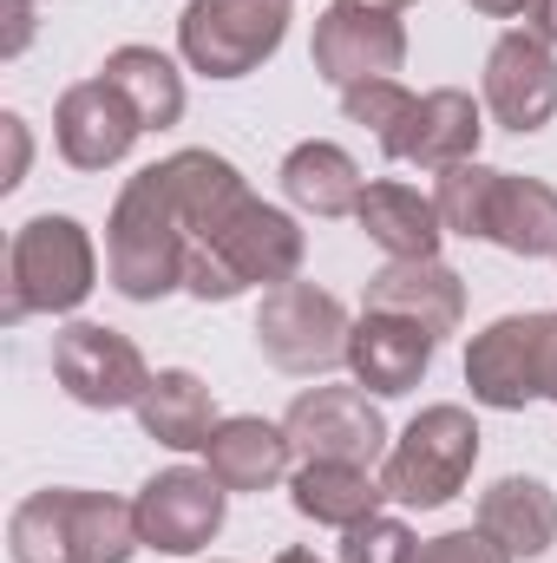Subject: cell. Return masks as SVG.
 <instances>
[{"label":"cell","mask_w":557,"mask_h":563,"mask_svg":"<svg viewBox=\"0 0 557 563\" xmlns=\"http://www.w3.org/2000/svg\"><path fill=\"white\" fill-rule=\"evenodd\" d=\"M250 197L243 170L217 151H171L125 177L112 223H106V276L125 301H164L184 288L190 250L230 217V203Z\"/></svg>","instance_id":"1"},{"label":"cell","mask_w":557,"mask_h":563,"mask_svg":"<svg viewBox=\"0 0 557 563\" xmlns=\"http://www.w3.org/2000/svg\"><path fill=\"white\" fill-rule=\"evenodd\" d=\"M302 256H308V236H302V223L288 210L263 203V197H237L230 217L190 250L184 295L237 301L243 288H282V282L302 276Z\"/></svg>","instance_id":"2"},{"label":"cell","mask_w":557,"mask_h":563,"mask_svg":"<svg viewBox=\"0 0 557 563\" xmlns=\"http://www.w3.org/2000/svg\"><path fill=\"white\" fill-rule=\"evenodd\" d=\"M7 551L13 563H132L144 551L139 505L79 485L33 492L7 518Z\"/></svg>","instance_id":"3"},{"label":"cell","mask_w":557,"mask_h":563,"mask_svg":"<svg viewBox=\"0 0 557 563\" xmlns=\"http://www.w3.org/2000/svg\"><path fill=\"white\" fill-rule=\"evenodd\" d=\"M99 288V250L79 217H33L7 243V328L26 314H73Z\"/></svg>","instance_id":"4"},{"label":"cell","mask_w":557,"mask_h":563,"mask_svg":"<svg viewBox=\"0 0 557 563\" xmlns=\"http://www.w3.org/2000/svg\"><path fill=\"white\" fill-rule=\"evenodd\" d=\"M479 465V420L452 400L426 407L419 420H407V432L387 445L381 459V485L394 505H414V511H439L466 492Z\"/></svg>","instance_id":"5"},{"label":"cell","mask_w":557,"mask_h":563,"mask_svg":"<svg viewBox=\"0 0 557 563\" xmlns=\"http://www.w3.org/2000/svg\"><path fill=\"white\" fill-rule=\"evenodd\" d=\"M348 308L315 288V282H282V288H263V308H256V347L276 374H295V380H315V374H335L348 367Z\"/></svg>","instance_id":"6"},{"label":"cell","mask_w":557,"mask_h":563,"mask_svg":"<svg viewBox=\"0 0 557 563\" xmlns=\"http://www.w3.org/2000/svg\"><path fill=\"white\" fill-rule=\"evenodd\" d=\"M288 40V0H190L177 13V53L204 79H250Z\"/></svg>","instance_id":"7"},{"label":"cell","mask_w":557,"mask_h":563,"mask_svg":"<svg viewBox=\"0 0 557 563\" xmlns=\"http://www.w3.org/2000/svg\"><path fill=\"white\" fill-rule=\"evenodd\" d=\"M53 380L86 413H119V407H139L144 400L151 367H144L132 334H119L106 321H66L53 334Z\"/></svg>","instance_id":"8"},{"label":"cell","mask_w":557,"mask_h":563,"mask_svg":"<svg viewBox=\"0 0 557 563\" xmlns=\"http://www.w3.org/2000/svg\"><path fill=\"white\" fill-rule=\"evenodd\" d=\"M315 73L328 86H361V79H394L407 66V26L394 7L374 0H328L315 13Z\"/></svg>","instance_id":"9"},{"label":"cell","mask_w":557,"mask_h":563,"mask_svg":"<svg viewBox=\"0 0 557 563\" xmlns=\"http://www.w3.org/2000/svg\"><path fill=\"white\" fill-rule=\"evenodd\" d=\"M139 505V538L144 551H164V558H197L217 531H223V511H230V492L217 485V472H197V465H171L157 478H144Z\"/></svg>","instance_id":"10"},{"label":"cell","mask_w":557,"mask_h":563,"mask_svg":"<svg viewBox=\"0 0 557 563\" xmlns=\"http://www.w3.org/2000/svg\"><path fill=\"white\" fill-rule=\"evenodd\" d=\"M282 426L302 459H341V465L387 459V420L361 387H308L288 400Z\"/></svg>","instance_id":"11"},{"label":"cell","mask_w":557,"mask_h":563,"mask_svg":"<svg viewBox=\"0 0 557 563\" xmlns=\"http://www.w3.org/2000/svg\"><path fill=\"white\" fill-rule=\"evenodd\" d=\"M485 112L518 139L545 132L557 119V59L538 33L512 26V33L492 40V53H485Z\"/></svg>","instance_id":"12"},{"label":"cell","mask_w":557,"mask_h":563,"mask_svg":"<svg viewBox=\"0 0 557 563\" xmlns=\"http://www.w3.org/2000/svg\"><path fill=\"white\" fill-rule=\"evenodd\" d=\"M144 139V119L125 106L112 79H79L53 106V144L73 170H112L132 144Z\"/></svg>","instance_id":"13"},{"label":"cell","mask_w":557,"mask_h":563,"mask_svg":"<svg viewBox=\"0 0 557 563\" xmlns=\"http://www.w3.org/2000/svg\"><path fill=\"white\" fill-rule=\"evenodd\" d=\"M433 354H439V341L419 321L381 314V308H361V321L348 334V374H354V387H368L381 400L414 394L426 380V367H433Z\"/></svg>","instance_id":"14"},{"label":"cell","mask_w":557,"mask_h":563,"mask_svg":"<svg viewBox=\"0 0 557 563\" xmlns=\"http://www.w3.org/2000/svg\"><path fill=\"white\" fill-rule=\"evenodd\" d=\"M361 308H381V314L419 321L433 341H446V334H459V321H466V282H459V269H446L439 256L387 263V269H374V276H368Z\"/></svg>","instance_id":"15"},{"label":"cell","mask_w":557,"mask_h":563,"mask_svg":"<svg viewBox=\"0 0 557 563\" xmlns=\"http://www.w3.org/2000/svg\"><path fill=\"white\" fill-rule=\"evenodd\" d=\"M466 387L479 407L492 413H525L538 400V374H532V314H499L485 334H472L466 347Z\"/></svg>","instance_id":"16"},{"label":"cell","mask_w":557,"mask_h":563,"mask_svg":"<svg viewBox=\"0 0 557 563\" xmlns=\"http://www.w3.org/2000/svg\"><path fill=\"white\" fill-rule=\"evenodd\" d=\"M288 505H295L308 525H328V531H354V525L381 518V505H387V485L374 478V465L302 459V465L288 472Z\"/></svg>","instance_id":"17"},{"label":"cell","mask_w":557,"mask_h":563,"mask_svg":"<svg viewBox=\"0 0 557 563\" xmlns=\"http://www.w3.org/2000/svg\"><path fill=\"white\" fill-rule=\"evenodd\" d=\"M288 459H295L288 426L256 420V413L223 420L210 432V445H204V472H217L223 492H276L288 478Z\"/></svg>","instance_id":"18"},{"label":"cell","mask_w":557,"mask_h":563,"mask_svg":"<svg viewBox=\"0 0 557 563\" xmlns=\"http://www.w3.org/2000/svg\"><path fill=\"white\" fill-rule=\"evenodd\" d=\"M354 223L368 230V243H381V250H387V263H419V256H439V236H446L439 203H433V197H419L414 184H401V177L368 184V190H361Z\"/></svg>","instance_id":"19"},{"label":"cell","mask_w":557,"mask_h":563,"mask_svg":"<svg viewBox=\"0 0 557 563\" xmlns=\"http://www.w3.org/2000/svg\"><path fill=\"white\" fill-rule=\"evenodd\" d=\"M282 197L302 210V217H321V223H335V217H354L361 210V164L341 151V144L328 139H308L295 144L288 157H282Z\"/></svg>","instance_id":"20"},{"label":"cell","mask_w":557,"mask_h":563,"mask_svg":"<svg viewBox=\"0 0 557 563\" xmlns=\"http://www.w3.org/2000/svg\"><path fill=\"white\" fill-rule=\"evenodd\" d=\"M479 531H485L492 544H505L512 558H545L557 544V492L545 478H525V472L485 485V498H479Z\"/></svg>","instance_id":"21"},{"label":"cell","mask_w":557,"mask_h":563,"mask_svg":"<svg viewBox=\"0 0 557 563\" xmlns=\"http://www.w3.org/2000/svg\"><path fill=\"white\" fill-rule=\"evenodd\" d=\"M144 426V439H157V445H171V452H204L210 445V432H217V400H210V387L190 374V367H164V374H151V387H144V400L132 407Z\"/></svg>","instance_id":"22"},{"label":"cell","mask_w":557,"mask_h":563,"mask_svg":"<svg viewBox=\"0 0 557 563\" xmlns=\"http://www.w3.org/2000/svg\"><path fill=\"white\" fill-rule=\"evenodd\" d=\"M485 243H499L505 256H557V190L538 184V177L499 170Z\"/></svg>","instance_id":"23"},{"label":"cell","mask_w":557,"mask_h":563,"mask_svg":"<svg viewBox=\"0 0 557 563\" xmlns=\"http://www.w3.org/2000/svg\"><path fill=\"white\" fill-rule=\"evenodd\" d=\"M99 79H112L125 92V106L144 119V132H171L184 119V73L157 46H112Z\"/></svg>","instance_id":"24"},{"label":"cell","mask_w":557,"mask_h":563,"mask_svg":"<svg viewBox=\"0 0 557 563\" xmlns=\"http://www.w3.org/2000/svg\"><path fill=\"white\" fill-rule=\"evenodd\" d=\"M479 139H485V106L459 86H439V92L419 99V132L407 164H419V170L466 164V157H479Z\"/></svg>","instance_id":"25"},{"label":"cell","mask_w":557,"mask_h":563,"mask_svg":"<svg viewBox=\"0 0 557 563\" xmlns=\"http://www.w3.org/2000/svg\"><path fill=\"white\" fill-rule=\"evenodd\" d=\"M341 112L354 125H368L374 144L407 164L414 157V132H419V92H407L401 79H361V86H341Z\"/></svg>","instance_id":"26"},{"label":"cell","mask_w":557,"mask_h":563,"mask_svg":"<svg viewBox=\"0 0 557 563\" xmlns=\"http://www.w3.org/2000/svg\"><path fill=\"white\" fill-rule=\"evenodd\" d=\"M492 190H499V170H492V164H479V157L433 170V203H439V223H446L452 236H479V243H485Z\"/></svg>","instance_id":"27"},{"label":"cell","mask_w":557,"mask_h":563,"mask_svg":"<svg viewBox=\"0 0 557 563\" xmlns=\"http://www.w3.org/2000/svg\"><path fill=\"white\" fill-rule=\"evenodd\" d=\"M419 544L401 518H368L354 531H341V563H414Z\"/></svg>","instance_id":"28"},{"label":"cell","mask_w":557,"mask_h":563,"mask_svg":"<svg viewBox=\"0 0 557 563\" xmlns=\"http://www.w3.org/2000/svg\"><path fill=\"white\" fill-rule=\"evenodd\" d=\"M414 563H518L505 544H492L479 525L472 531H446V538H426Z\"/></svg>","instance_id":"29"},{"label":"cell","mask_w":557,"mask_h":563,"mask_svg":"<svg viewBox=\"0 0 557 563\" xmlns=\"http://www.w3.org/2000/svg\"><path fill=\"white\" fill-rule=\"evenodd\" d=\"M532 374H538V400H557V308L532 314Z\"/></svg>","instance_id":"30"},{"label":"cell","mask_w":557,"mask_h":563,"mask_svg":"<svg viewBox=\"0 0 557 563\" xmlns=\"http://www.w3.org/2000/svg\"><path fill=\"white\" fill-rule=\"evenodd\" d=\"M0 132H7V177H0V190H13V184L26 177V157H33V144H26V119H20V112H7V119H0Z\"/></svg>","instance_id":"31"},{"label":"cell","mask_w":557,"mask_h":563,"mask_svg":"<svg viewBox=\"0 0 557 563\" xmlns=\"http://www.w3.org/2000/svg\"><path fill=\"white\" fill-rule=\"evenodd\" d=\"M0 7H7V46H0V53L13 59V53H26V40H33V0H0Z\"/></svg>","instance_id":"32"},{"label":"cell","mask_w":557,"mask_h":563,"mask_svg":"<svg viewBox=\"0 0 557 563\" xmlns=\"http://www.w3.org/2000/svg\"><path fill=\"white\" fill-rule=\"evenodd\" d=\"M525 33H538L545 46H557V0H525Z\"/></svg>","instance_id":"33"},{"label":"cell","mask_w":557,"mask_h":563,"mask_svg":"<svg viewBox=\"0 0 557 563\" xmlns=\"http://www.w3.org/2000/svg\"><path fill=\"white\" fill-rule=\"evenodd\" d=\"M472 7H479L485 20H518V13H525V0H472Z\"/></svg>","instance_id":"34"},{"label":"cell","mask_w":557,"mask_h":563,"mask_svg":"<svg viewBox=\"0 0 557 563\" xmlns=\"http://www.w3.org/2000/svg\"><path fill=\"white\" fill-rule=\"evenodd\" d=\"M276 563H321V558H315V551H282Z\"/></svg>","instance_id":"35"},{"label":"cell","mask_w":557,"mask_h":563,"mask_svg":"<svg viewBox=\"0 0 557 563\" xmlns=\"http://www.w3.org/2000/svg\"><path fill=\"white\" fill-rule=\"evenodd\" d=\"M374 7H394V13H401V7H414V0H374Z\"/></svg>","instance_id":"36"}]
</instances>
